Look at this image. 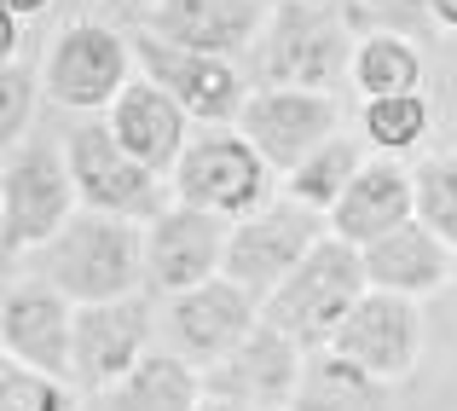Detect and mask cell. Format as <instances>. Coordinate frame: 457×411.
<instances>
[{"label": "cell", "mask_w": 457, "mask_h": 411, "mask_svg": "<svg viewBox=\"0 0 457 411\" xmlns=\"http://www.w3.org/2000/svg\"><path fill=\"white\" fill-rule=\"evenodd\" d=\"M353 53L359 35L347 18L307 0H272V18L255 41V88H307V93H330L353 76Z\"/></svg>", "instance_id": "cell-1"}, {"label": "cell", "mask_w": 457, "mask_h": 411, "mask_svg": "<svg viewBox=\"0 0 457 411\" xmlns=\"http://www.w3.org/2000/svg\"><path fill=\"white\" fill-rule=\"evenodd\" d=\"M46 6H53V0H6L12 18H35V12H46Z\"/></svg>", "instance_id": "cell-31"}, {"label": "cell", "mask_w": 457, "mask_h": 411, "mask_svg": "<svg viewBox=\"0 0 457 411\" xmlns=\"http://www.w3.org/2000/svg\"><path fill=\"white\" fill-rule=\"evenodd\" d=\"M134 70V35H116L111 23H70L41 64V81L70 111H111L128 93Z\"/></svg>", "instance_id": "cell-9"}, {"label": "cell", "mask_w": 457, "mask_h": 411, "mask_svg": "<svg viewBox=\"0 0 457 411\" xmlns=\"http://www.w3.org/2000/svg\"><path fill=\"white\" fill-rule=\"evenodd\" d=\"M41 273L53 289H64L76 307L128 301L145 284V232L134 221L81 209L53 244L41 249Z\"/></svg>", "instance_id": "cell-3"}, {"label": "cell", "mask_w": 457, "mask_h": 411, "mask_svg": "<svg viewBox=\"0 0 457 411\" xmlns=\"http://www.w3.org/2000/svg\"><path fill=\"white\" fill-rule=\"evenodd\" d=\"M237 128L249 134L261 156L272 163V174L290 180L295 168L307 163L319 145L336 139L342 128V111H336L330 93H307V88H255L237 116Z\"/></svg>", "instance_id": "cell-10"}, {"label": "cell", "mask_w": 457, "mask_h": 411, "mask_svg": "<svg viewBox=\"0 0 457 411\" xmlns=\"http://www.w3.org/2000/svg\"><path fill=\"white\" fill-rule=\"evenodd\" d=\"M197 411H255V406H237V400H214V394H209V400H203Z\"/></svg>", "instance_id": "cell-33"}, {"label": "cell", "mask_w": 457, "mask_h": 411, "mask_svg": "<svg viewBox=\"0 0 457 411\" xmlns=\"http://www.w3.org/2000/svg\"><path fill=\"white\" fill-rule=\"evenodd\" d=\"M435 18L440 29H457V0H435Z\"/></svg>", "instance_id": "cell-32"}, {"label": "cell", "mask_w": 457, "mask_h": 411, "mask_svg": "<svg viewBox=\"0 0 457 411\" xmlns=\"http://www.w3.org/2000/svg\"><path fill=\"white\" fill-rule=\"evenodd\" d=\"M452 256L457 249H446L423 221H405L388 238L365 244V273H370V289H394V296L417 301L452 278Z\"/></svg>", "instance_id": "cell-20"}, {"label": "cell", "mask_w": 457, "mask_h": 411, "mask_svg": "<svg viewBox=\"0 0 457 411\" xmlns=\"http://www.w3.org/2000/svg\"><path fill=\"white\" fill-rule=\"evenodd\" d=\"M70 156V174H76V191H81V209L93 214H116V221H134V226H151L156 214H168L162 174H151L139 156L122 151V139L111 134V122H81L64 145Z\"/></svg>", "instance_id": "cell-6"}, {"label": "cell", "mask_w": 457, "mask_h": 411, "mask_svg": "<svg viewBox=\"0 0 457 411\" xmlns=\"http://www.w3.org/2000/svg\"><path fill=\"white\" fill-rule=\"evenodd\" d=\"M76 174H70V156L58 145H12L6 168H0V244L6 256L18 249H46L70 221H76Z\"/></svg>", "instance_id": "cell-5"}, {"label": "cell", "mask_w": 457, "mask_h": 411, "mask_svg": "<svg viewBox=\"0 0 457 411\" xmlns=\"http://www.w3.org/2000/svg\"><path fill=\"white\" fill-rule=\"evenodd\" d=\"M226 244H232V221L174 203L145 226V284L168 301L186 296L226 273Z\"/></svg>", "instance_id": "cell-11"}, {"label": "cell", "mask_w": 457, "mask_h": 411, "mask_svg": "<svg viewBox=\"0 0 457 411\" xmlns=\"http://www.w3.org/2000/svg\"><path fill=\"white\" fill-rule=\"evenodd\" d=\"M145 354H151V307L139 296L76 307V382H87L93 394L116 389Z\"/></svg>", "instance_id": "cell-16"}, {"label": "cell", "mask_w": 457, "mask_h": 411, "mask_svg": "<svg viewBox=\"0 0 457 411\" xmlns=\"http://www.w3.org/2000/svg\"><path fill=\"white\" fill-rule=\"evenodd\" d=\"M267 18H272V0H156L151 35L209 58H237V53H255Z\"/></svg>", "instance_id": "cell-17"}, {"label": "cell", "mask_w": 457, "mask_h": 411, "mask_svg": "<svg viewBox=\"0 0 457 411\" xmlns=\"http://www.w3.org/2000/svg\"><path fill=\"white\" fill-rule=\"evenodd\" d=\"M168 186H174V203L237 226L272 203V163L249 145L244 128H203V134H191Z\"/></svg>", "instance_id": "cell-4"}, {"label": "cell", "mask_w": 457, "mask_h": 411, "mask_svg": "<svg viewBox=\"0 0 457 411\" xmlns=\"http://www.w3.org/2000/svg\"><path fill=\"white\" fill-rule=\"evenodd\" d=\"M29 105H35V81H29V70H23L18 58H6V70H0V139H6V151L23 139Z\"/></svg>", "instance_id": "cell-29"}, {"label": "cell", "mask_w": 457, "mask_h": 411, "mask_svg": "<svg viewBox=\"0 0 457 411\" xmlns=\"http://www.w3.org/2000/svg\"><path fill=\"white\" fill-rule=\"evenodd\" d=\"M336 354H347L353 365H365L370 377L400 382L411 377L417 354H423V313L411 296H394V289H365L359 307L347 313V324L336 331Z\"/></svg>", "instance_id": "cell-14"}, {"label": "cell", "mask_w": 457, "mask_h": 411, "mask_svg": "<svg viewBox=\"0 0 457 411\" xmlns=\"http://www.w3.org/2000/svg\"><path fill=\"white\" fill-rule=\"evenodd\" d=\"M417 221L446 249H457V151L417 163Z\"/></svg>", "instance_id": "cell-26"}, {"label": "cell", "mask_w": 457, "mask_h": 411, "mask_svg": "<svg viewBox=\"0 0 457 411\" xmlns=\"http://www.w3.org/2000/svg\"><path fill=\"white\" fill-rule=\"evenodd\" d=\"M111 134L122 139L128 156L151 168V174H174V163L191 145V116L168 99L156 81H128V93L111 105Z\"/></svg>", "instance_id": "cell-19"}, {"label": "cell", "mask_w": 457, "mask_h": 411, "mask_svg": "<svg viewBox=\"0 0 457 411\" xmlns=\"http://www.w3.org/2000/svg\"><path fill=\"white\" fill-rule=\"evenodd\" d=\"M330 238V214L307 209L295 197H272L267 209H255L249 221L232 226V244H226V278L244 284L255 301H267L312 249Z\"/></svg>", "instance_id": "cell-7"}, {"label": "cell", "mask_w": 457, "mask_h": 411, "mask_svg": "<svg viewBox=\"0 0 457 411\" xmlns=\"http://www.w3.org/2000/svg\"><path fill=\"white\" fill-rule=\"evenodd\" d=\"M302 365H307L302 348L261 319L232 354L203 371V389H209L214 400H237V406H255V411H290Z\"/></svg>", "instance_id": "cell-13"}, {"label": "cell", "mask_w": 457, "mask_h": 411, "mask_svg": "<svg viewBox=\"0 0 457 411\" xmlns=\"http://www.w3.org/2000/svg\"><path fill=\"white\" fill-rule=\"evenodd\" d=\"M134 64H139V76L156 81V88L186 116H197L203 128H237V116H244V105H249L244 70H237L232 58L191 53V46H174L151 29L134 35Z\"/></svg>", "instance_id": "cell-8"}, {"label": "cell", "mask_w": 457, "mask_h": 411, "mask_svg": "<svg viewBox=\"0 0 457 411\" xmlns=\"http://www.w3.org/2000/svg\"><path fill=\"white\" fill-rule=\"evenodd\" d=\"M209 400L186 354H145L116 389L99 394V411H197Z\"/></svg>", "instance_id": "cell-22"}, {"label": "cell", "mask_w": 457, "mask_h": 411, "mask_svg": "<svg viewBox=\"0 0 457 411\" xmlns=\"http://www.w3.org/2000/svg\"><path fill=\"white\" fill-rule=\"evenodd\" d=\"M388 406H394V382L370 377L365 365H353L336 348L307 354L295 400H290V411H388Z\"/></svg>", "instance_id": "cell-21"}, {"label": "cell", "mask_w": 457, "mask_h": 411, "mask_svg": "<svg viewBox=\"0 0 457 411\" xmlns=\"http://www.w3.org/2000/svg\"><path fill=\"white\" fill-rule=\"evenodd\" d=\"M307 6H324V12H336V18H347V23L359 18V0H307ZM353 35H359V29H353Z\"/></svg>", "instance_id": "cell-30"}, {"label": "cell", "mask_w": 457, "mask_h": 411, "mask_svg": "<svg viewBox=\"0 0 457 411\" xmlns=\"http://www.w3.org/2000/svg\"><path fill=\"white\" fill-rule=\"evenodd\" d=\"M365 163H370V156H365V145H359L353 134H336L330 145H319V151H312L307 163L295 168L290 180H284V197H295V203H307V209L330 214L336 203H342V191L353 186V174H359Z\"/></svg>", "instance_id": "cell-23"}, {"label": "cell", "mask_w": 457, "mask_h": 411, "mask_svg": "<svg viewBox=\"0 0 457 411\" xmlns=\"http://www.w3.org/2000/svg\"><path fill=\"white\" fill-rule=\"evenodd\" d=\"M405 221H417V168H405L400 156H370L330 209V232L347 238L353 249L388 238Z\"/></svg>", "instance_id": "cell-18"}, {"label": "cell", "mask_w": 457, "mask_h": 411, "mask_svg": "<svg viewBox=\"0 0 457 411\" xmlns=\"http://www.w3.org/2000/svg\"><path fill=\"white\" fill-rule=\"evenodd\" d=\"M359 35H400V41H428L440 29L435 0H359Z\"/></svg>", "instance_id": "cell-27"}, {"label": "cell", "mask_w": 457, "mask_h": 411, "mask_svg": "<svg viewBox=\"0 0 457 411\" xmlns=\"http://www.w3.org/2000/svg\"><path fill=\"white\" fill-rule=\"evenodd\" d=\"M370 289L365 273V249H353L347 238H324L319 249L261 301V319L272 331H284L302 354H319V348L336 342V331L347 324V313L359 307V296Z\"/></svg>", "instance_id": "cell-2"}, {"label": "cell", "mask_w": 457, "mask_h": 411, "mask_svg": "<svg viewBox=\"0 0 457 411\" xmlns=\"http://www.w3.org/2000/svg\"><path fill=\"white\" fill-rule=\"evenodd\" d=\"M0 348L6 359L46 377H76V301L64 289L41 284H12L0 307Z\"/></svg>", "instance_id": "cell-12"}, {"label": "cell", "mask_w": 457, "mask_h": 411, "mask_svg": "<svg viewBox=\"0 0 457 411\" xmlns=\"http://www.w3.org/2000/svg\"><path fill=\"white\" fill-rule=\"evenodd\" d=\"M0 411H76L64 377H46V371H29L18 359L0 365Z\"/></svg>", "instance_id": "cell-28"}, {"label": "cell", "mask_w": 457, "mask_h": 411, "mask_svg": "<svg viewBox=\"0 0 457 411\" xmlns=\"http://www.w3.org/2000/svg\"><path fill=\"white\" fill-rule=\"evenodd\" d=\"M353 88L365 99H394V93L423 88V53L400 35H359L353 53Z\"/></svg>", "instance_id": "cell-24"}, {"label": "cell", "mask_w": 457, "mask_h": 411, "mask_svg": "<svg viewBox=\"0 0 457 411\" xmlns=\"http://www.w3.org/2000/svg\"><path fill=\"white\" fill-rule=\"evenodd\" d=\"M359 134L377 156H405L428 134V99L423 93H394V99H365L359 111Z\"/></svg>", "instance_id": "cell-25"}, {"label": "cell", "mask_w": 457, "mask_h": 411, "mask_svg": "<svg viewBox=\"0 0 457 411\" xmlns=\"http://www.w3.org/2000/svg\"><path fill=\"white\" fill-rule=\"evenodd\" d=\"M255 324H261V301L244 284H232L226 273L168 301V336H174V348L186 359H203V365L226 359Z\"/></svg>", "instance_id": "cell-15"}]
</instances>
